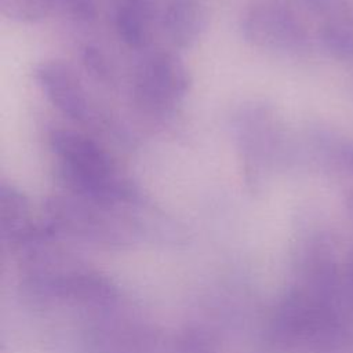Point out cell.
Wrapping results in <instances>:
<instances>
[{"mask_svg": "<svg viewBox=\"0 0 353 353\" xmlns=\"http://www.w3.org/2000/svg\"><path fill=\"white\" fill-rule=\"evenodd\" d=\"M55 8L77 21H90L97 14L95 0H55Z\"/></svg>", "mask_w": 353, "mask_h": 353, "instance_id": "9", "label": "cell"}, {"mask_svg": "<svg viewBox=\"0 0 353 353\" xmlns=\"http://www.w3.org/2000/svg\"><path fill=\"white\" fill-rule=\"evenodd\" d=\"M153 8L148 0H123L114 15L119 37L130 47H145L152 34Z\"/></svg>", "mask_w": 353, "mask_h": 353, "instance_id": "7", "label": "cell"}, {"mask_svg": "<svg viewBox=\"0 0 353 353\" xmlns=\"http://www.w3.org/2000/svg\"><path fill=\"white\" fill-rule=\"evenodd\" d=\"M339 157L342 164L353 172V145H346L341 149L339 152Z\"/></svg>", "mask_w": 353, "mask_h": 353, "instance_id": "11", "label": "cell"}, {"mask_svg": "<svg viewBox=\"0 0 353 353\" xmlns=\"http://www.w3.org/2000/svg\"><path fill=\"white\" fill-rule=\"evenodd\" d=\"M241 32L248 43L273 51H296L306 34L294 12L277 1L252 4L241 18Z\"/></svg>", "mask_w": 353, "mask_h": 353, "instance_id": "3", "label": "cell"}, {"mask_svg": "<svg viewBox=\"0 0 353 353\" xmlns=\"http://www.w3.org/2000/svg\"><path fill=\"white\" fill-rule=\"evenodd\" d=\"M59 176L73 196L112 208L138 199L135 186L120 176L109 153L94 139L73 130L55 128L48 135Z\"/></svg>", "mask_w": 353, "mask_h": 353, "instance_id": "1", "label": "cell"}, {"mask_svg": "<svg viewBox=\"0 0 353 353\" xmlns=\"http://www.w3.org/2000/svg\"><path fill=\"white\" fill-rule=\"evenodd\" d=\"M207 26V11L199 0H171L161 17L165 37L178 48L193 46Z\"/></svg>", "mask_w": 353, "mask_h": 353, "instance_id": "6", "label": "cell"}, {"mask_svg": "<svg viewBox=\"0 0 353 353\" xmlns=\"http://www.w3.org/2000/svg\"><path fill=\"white\" fill-rule=\"evenodd\" d=\"M324 47L338 58H353V14L339 12L328 19L320 32Z\"/></svg>", "mask_w": 353, "mask_h": 353, "instance_id": "8", "label": "cell"}, {"mask_svg": "<svg viewBox=\"0 0 353 353\" xmlns=\"http://www.w3.org/2000/svg\"><path fill=\"white\" fill-rule=\"evenodd\" d=\"M190 83L189 70L175 52L157 51L138 68L134 94L146 112L168 113L185 98Z\"/></svg>", "mask_w": 353, "mask_h": 353, "instance_id": "2", "label": "cell"}, {"mask_svg": "<svg viewBox=\"0 0 353 353\" xmlns=\"http://www.w3.org/2000/svg\"><path fill=\"white\" fill-rule=\"evenodd\" d=\"M0 228L3 239L19 248L43 229V223L33 222L28 197L18 188L6 182L0 186Z\"/></svg>", "mask_w": 353, "mask_h": 353, "instance_id": "5", "label": "cell"}, {"mask_svg": "<svg viewBox=\"0 0 353 353\" xmlns=\"http://www.w3.org/2000/svg\"><path fill=\"white\" fill-rule=\"evenodd\" d=\"M36 84L48 102L65 117L84 121L90 117V103L76 73L61 61H43L33 72Z\"/></svg>", "mask_w": 353, "mask_h": 353, "instance_id": "4", "label": "cell"}, {"mask_svg": "<svg viewBox=\"0 0 353 353\" xmlns=\"http://www.w3.org/2000/svg\"><path fill=\"white\" fill-rule=\"evenodd\" d=\"M349 207L352 208V211H353V194L350 196V199H349Z\"/></svg>", "mask_w": 353, "mask_h": 353, "instance_id": "12", "label": "cell"}, {"mask_svg": "<svg viewBox=\"0 0 353 353\" xmlns=\"http://www.w3.org/2000/svg\"><path fill=\"white\" fill-rule=\"evenodd\" d=\"M83 63L85 69L90 72V74L98 80H105L109 74V66H108L106 58L95 47H91V46L85 47L83 52Z\"/></svg>", "mask_w": 353, "mask_h": 353, "instance_id": "10", "label": "cell"}]
</instances>
